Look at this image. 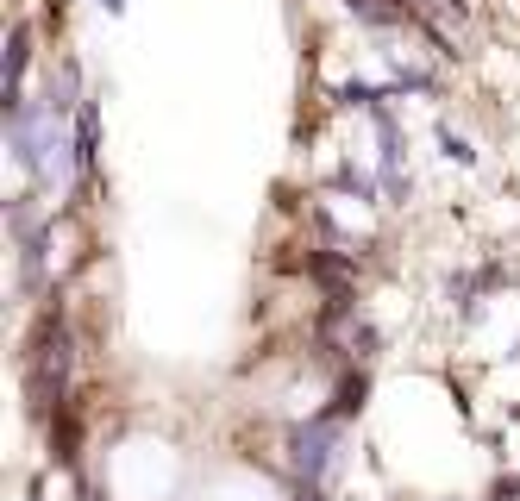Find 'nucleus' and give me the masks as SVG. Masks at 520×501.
I'll return each instance as SVG.
<instances>
[{
  "label": "nucleus",
  "mask_w": 520,
  "mask_h": 501,
  "mask_svg": "<svg viewBox=\"0 0 520 501\" xmlns=\"http://www.w3.org/2000/svg\"><path fill=\"white\" fill-rule=\"evenodd\" d=\"M51 458L63 464V470H76V458H82V420H76V408H63L51 414Z\"/></svg>",
  "instance_id": "39448f33"
},
{
  "label": "nucleus",
  "mask_w": 520,
  "mask_h": 501,
  "mask_svg": "<svg viewBox=\"0 0 520 501\" xmlns=\"http://www.w3.org/2000/svg\"><path fill=\"white\" fill-rule=\"evenodd\" d=\"M69 376H76V339L63 326V307H44L32 320V339H26V395H32V414L51 420L63 401H69Z\"/></svg>",
  "instance_id": "f257e3e1"
},
{
  "label": "nucleus",
  "mask_w": 520,
  "mask_h": 501,
  "mask_svg": "<svg viewBox=\"0 0 520 501\" xmlns=\"http://www.w3.org/2000/svg\"><path fill=\"white\" fill-rule=\"evenodd\" d=\"M439 145H445V157H452V163H477L470 138H464V132H452V126H439Z\"/></svg>",
  "instance_id": "0eeeda50"
},
{
  "label": "nucleus",
  "mask_w": 520,
  "mask_h": 501,
  "mask_svg": "<svg viewBox=\"0 0 520 501\" xmlns=\"http://www.w3.org/2000/svg\"><path fill=\"white\" fill-rule=\"evenodd\" d=\"M289 470H295V483H307V489H326L333 483V470H339V445H345V420H333V414H307L301 426H289Z\"/></svg>",
  "instance_id": "f03ea898"
},
{
  "label": "nucleus",
  "mask_w": 520,
  "mask_h": 501,
  "mask_svg": "<svg viewBox=\"0 0 520 501\" xmlns=\"http://www.w3.org/2000/svg\"><path fill=\"white\" fill-rule=\"evenodd\" d=\"M69 126H76V182L94 188V170H101V94H82Z\"/></svg>",
  "instance_id": "7ed1b4c3"
},
{
  "label": "nucleus",
  "mask_w": 520,
  "mask_h": 501,
  "mask_svg": "<svg viewBox=\"0 0 520 501\" xmlns=\"http://www.w3.org/2000/svg\"><path fill=\"white\" fill-rule=\"evenodd\" d=\"M26 69H32V26H26V19H13L7 44H0V101H7V107L26 94Z\"/></svg>",
  "instance_id": "20e7f679"
},
{
  "label": "nucleus",
  "mask_w": 520,
  "mask_h": 501,
  "mask_svg": "<svg viewBox=\"0 0 520 501\" xmlns=\"http://www.w3.org/2000/svg\"><path fill=\"white\" fill-rule=\"evenodd\" d=\"M364 395H370V376L364 370H345V383H339V395H333V420H351V414H364Z\"/></svg>",
  "instance_id": "423d86ee"
},
{
  "label": "nucleus",
  "mask_w": 520,
  "mask_h": 501,
  "mask_svg": "<svg viewBox=\"0 0 520 501\" xmlns=\"http://www.w3.org/2000/svg\"><path fill=\"white\" fill-rule=\"evenodd\" d=\"M101 7H107V13H120V7H126V0H101Z\"/></svg>",
  "instance_id": "6e6552de"
}]
</instances>
